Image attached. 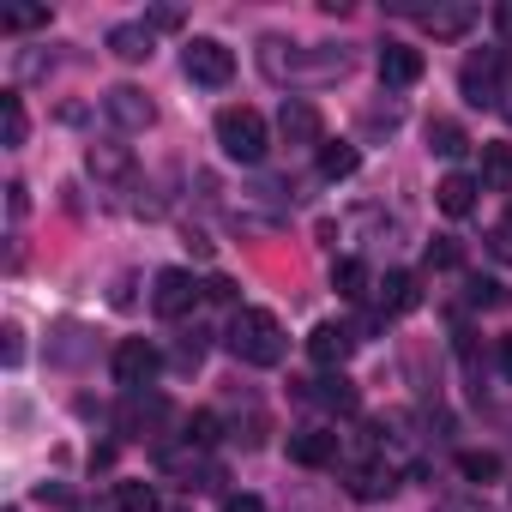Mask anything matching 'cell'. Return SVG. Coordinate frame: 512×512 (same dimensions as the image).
<instances>
[{
	"instance_id": "4fadbf2b",
	"label": "cell",
	"mask_w": 512,
	"mask_h": 512,
	"mask_svg": "<svg viewBox=\"0 0 512 512\" xmlns=\"http://www.w3.org/2000/svg\"><path fill=\"white\" fill-rule=\"evenodd\" d=\"M85 169H91L97 181H121V175H133V151L115 145V139H103V145L85 151Z\"/></svg>"
},
{
	"instance_id": "836d02e7",
	"label": "cell",
	"mask_w": 512,
	"mask_h": 512,
	"mask_svg": "<svg viewBox=\"0 0 512 512\" xmlns=\"http://www.w3.org/2000/svg\"><path fill=\"white\" fill-rule=\"evenodd\" d=\"M205 302H235V278H211L205 284Z\"/></svg>"
},
{
	"instance_id": "8d00e7d4",
	"label": "cell",
	"mask_w": 512,
	"mask_h": 512,
	"mask_svg": "<svg viewBox=\"0 0 512 512\" xmlns=\"http://www.w3.org/2000/svg\"><path fill=\"white\" fill-rule=\"evenodd\" d=\"M7 211H13V217H25V211H31V193H25V187H19V181H13V187H7Z\"/></svg>"
},
{
	"instance_id": "f546056e",
	"label": "cell",
	"mask_w": 512,
	"mask_h": 512,
	"mask_svg": "<svg viewBox=\"0 0 512 512\" xmlns=\"http://www.w3.org/2000/svg\"><path fill=\"white\" fill-rule=\"evenodd\" d=\"M458 260H464V253H458V241H434V247H428V266H434V272H452Z\"/></svg>"
},
{
	"instance_id": "ba28073f",
	"label": "cell",
	"mask_w": 512,
	"mask_h": 512,
	"mask_svg": "<svg viewBox=\"0 0 512 512\" xmlns=\"http://www.w3.org/2000/svg\"><path fill=\"white\" fill-rule=\"evenodd\" d=\"M278 133H284L290 145H320L326 121H320V109H314L308 97H284V109H278Z\"/></svg>"
},
{
	"instance_id": "7a4b0ae2",
	"label": "cell",
	"mask_w": 512,
	"mask_h": 512,
	"mask_svg": "<svg viewBox=\"0 0 512 512\" xmlns=\"http://www.w3.org/2000/svg\"><path fill=\"white\" fill-rule=\"evenodd\" d=\"M217 145L229 163H266L272 151V127L260 109H217Z\"/></svg>"
},
{
	"instance_id": "4316f807",
	"label": "cell",
	"mask_w": 512,
	"mask_h": 512,
	"mask_svg": "<svg viewBox=\"0 0 512 512\" xmlns=\"http://www.w3.org/2000/svg\"><path fill=\"white\" fill-rule=\"evenodd\" d=\"M458 470H464L470 482H494V476H500V458H494V452H458Z\"/></svg>"
},
{
	"instance_id": "f35d334b",
	"label": "cell",
	"mask_w": 512,
	"mask_h": 512,
	"mask_svg": "<svg viewBox=\"0 0 512 512\" xmlns=\"http://www.w3.org/2000/svg\"><path fill=\"white\" fill-rule=\"evenodd\" d=\"M494 25H500V37H512V7H494Z\"/></svg>"
},
{
	"instance_id": "8fae6325",
	"label": "cell",
	"mask_w": 512,
	"mask_h": 512,
	"mask_svg": "<svg viewBox=\"0 0 512 512\" xmlns=\"http://www.w3.org/2000/svg\"><path fill=\"white\" fill-rule=\"evenodd\" d=\"M290 458L308 464V470H320V464L338 458V434H326V428H296V434H290Z\"/></svg>"
},
{
	"instance_id": "74e56055",
	"label": "cell",
	"mask_w": 512,
	"mask_h": 512,
	"mask_svg": "<svg viewBox=\"0 0 512 512\" xmlns=\"http://www.w3.org/2000/svg\"><path fill=\"white\" fill-rule=\"evenodd\" d=\"M500 374H506V380H512V332H506V338H500Z\"/></svg>"
},
{
	"instance_id": "d4e9b609",
	"label": "cell",
	"mask_w": 512,
	"mask_h": 512,
	"mask_svg": "<svg viewBox=\"0 0 512 512\" xmlns=\"http://www.w3.org/2000/svg\"><path fill=\"white\" fill-rule=\"evenodd\" d=\"M482 181L512 187V145H482Z\"/></svg>"
},
{
	"instance_id": "f1b7e54d",
	"label": "cell",
	"mask_w": 512,
	"mask_h": 512,
	"mask_svg": "<svg viewBox=\"0 0 512 512\" xmlns=\"http://www.w3.org/2000/svg\"><path fill=\"white\" fill-rule=\"evenodd\" d=\"M181 440H187V446H211V440H217V410H193Z\"/></svg>"
},
{
	"instance_id": "cb8c5ba5",
	"label": "cell",
	"mask_w": 512,
	"mask_h": 512,
	"mask_svg": "<svg viewBox=\"0 0 512 512\" xmlns=\"http://www.w3.org/2000/svg\"><path fill=\"white\" fill-rule=\"evenodd\" d=\"M115 506L121 512H163V500H157L151 482H115Z\"/></svg>"
},
{
	"instance_id": "ac0fdd59",
	"label": "cell",
	"mask_w": 512,
	"mask_h": 512,
	"mask_svg": "<svg viewBox=\"0 0 512 512\" xmlns=\"http://www.w3.org/2000/svg\"><path fill=\"white\" fill-rule=\"evenodd\" d=\"M169 416V404L157 398V392H127V404H121V428L127 434H139V428H151V422H163Z\"/></svg>"
},
{
	"instance_id": "5bb4252c",
	"label": "cell",
	"mask_w": 512,
	"mask_h": 512,
	"mask_svg": "<svg viewBox=\"0 0 512 512\" xmlns=\"http://www.w3.org/2000/svg\"><path fill=\"white\" fill-rule=\"evenodd\" d=\"M109 55L127 61V67L151 61V25H115V31H109Z\"/></svg>"
},
{
	"instance_id": "30bf717a",
	"label": "cell",
	"mask_w": 512,
	"mask_h": 512,
	"mask_svg": "<svg viewBox=\"0 0 512 512\" xmlns=\"http://www.w3.org/2000/svg\"><path fill=\"white\" fill-rule=\"evenodd\" d=\"M416 79H422V49H410V43H386V49H380V85L410 91Z\"/></svg>"
},
{
	"instance_id": "9c48e42d",
	"label": "cell",
	"mask_w": 512,
	"mask_h": 512,
	"mask_svg": "<svg viewBox=\"0 0 512 512\" xmlns=\"http://www.w3.org/2000/svg\"><path fill=\"white\" fill-rule=\"evenodd\" d=\"M350 350H356V332H350V326H338V320H326V326H314V332H308V356H314L320 368H332V374L344 368V356H350Z\"/></svg>"
},
{
	"instance_id": "1f68e13d",
	"label": "cell",
	"mask_w": 512,
	"mask_h": 512,
	"mask_svg": "<svg viewBox=\"0 0 512 512\" xmlns=\"http://www.w3.org/2000/svg\"><path fill=\"white\" fill-rule=\"evenodd\" d=\"M145 25H151V31H181V7H157Z\"/></svg>"
},
{
	"instance_id": "7c38bea8",
	"label": "cell",
	"mask_w": 512,
	"mask_h": 512,
	"mask_svg": "<svg viewBox=\"0 0 512 512\" xmlns=\"http://www.w3.org/2000/svg\"><path fill=\"white\" fill-rule=\"evenodd\" d=\"M416 25H422L428 37H464V31L476 25V7H422Z\"/></svg>"
},
{
	"instance_id": "83f0119b",
	"label": "cell",
	"mask_w": 512,
	"mask_h": 512,
	"mask_svg": "<svg viewBox=\"0 0 512 512\" xmlns=\"http://www.w3.org/2000/svg\"><path fill=\"white\" fill-rule=\"evenodd\" d=\"M464 302H470V308H500L506 290H500L494 278H470V284H464Z\"/></svg>"
},
{
	"instance_id": "5b68a950",
	"label": "cell",
	"mask_w": 512,
	"mask_h": 512,
	"mask_svg": "<svg viewBox=\"0 0 512 512\" xmlns=\"http://www.w3.org/2000/svg\"><path fill=\"white\" fill-rule=\"evenodd\" d=\"M157 374H163L157 344H145V338H121V344H115V380H121L127 392H145Z\"/></svg>"
},
{
	"instance_id": "9a60e30c",
	"label": "cell",
	"mask_w": 512,
	"mask_h": 512,
	"mask_svg": "<svg viewBox=\"0 0 512 512\" xmlns=\"http://www.w3.org/2000/svg\"><path fill=\"white\" fill-rule=\"evenodd\" d=\"M434 199H440L446 217H470V211H476V175H446V181L434 187Z\"/></svg>"
},
{
	"instance_id": "603a6c76",
	"label": "cell",
	"mask_w": 512,
	"mask_h": 512,
	"mask_svg": "<svg viewBox=\"0 0 512 512\" xmlns=\"http://www.w3.org/2000/svg\"><path fill=\"white\" fill-rule=\"evenodd\" d=\"M332 290H338L344 302H362V296H368V266H362V260H338V266H332Z\"/></svg>"
},
{
	"instance_id": "e0dca14e",
	"label": "cell",
	"mask_w": 512,
	"mask_h": 512,
	"mask_svg": "<svg viewBox=\"0 0 512 512\" xmlns=\"http://www.w3.org/2000/svg\"><path fill=\"white\" fill-rule=\"evenodd\" d=\"M308 398H314V404H326V410H338V416H356V404H362V398H356V386H350L344 374L314 380V386H308Z\"/></svg>"
},
{
	"instance_id": "277c9868",
	"label": "cell",
	"mask_w": 512,
	"mask_h": 512,
	"mask_svg": "<svg viewBox=\"0 0 512 512\" xmlns=\"http://www.w3.org/2000/svg\"><path fill=\"white\" fill-rule=\"evenodd\" d=\"M181 73H187L193 85H205V91H223V85L235 79V55H229L217 37H193L187 55H181Z\"/></svg>"
},
{
	"instance_id": "ffe728a7",
	"label": "cell",
	"mask_w": 512,
	"mask_h": 512,
	"mask_svg": "<svg viewBox=\"0 0 512 512\" xmlns=\"http://www.w3.org/2000/svg\"><path fill=\"white\" fill-rule=\"evenodd\" d=\"M25 133H31V115H25V103L7 91V97H0V145L19 151V145H25Z\"/></svg>"
},
{
	"instance_id": "52a82bcc",
	"label": "cell",
	"mask_w": 512,
	"mask_h": 512,
	"mask_svg": "<svg viewBox=\"0 0 512 512\" xmlns=\"http://www.w3.org/2000/svg\"><path fill=\"white\" fill-rule=\"evenodd\" d=\"M205 296V284H193V272H181V266H169V272H157V290H151V308L163 314V320H181L193 302Z\"/></svg>"
},
{
	"instance_id": "3957f363",
	"label": "cell",
	"mask_w": 512,
	"mask_h": 512,
	"mask_svg": "<svg viewBox=\"0 0 512 512\" xmlns=\"http://www.w3.org/2000/svg\"><path fill=\"white\" fill-rule=\"evenodd\" d=\"M506 79H512V55H506V49H482V55H470V61L458 67V91H464V103H476V109H500Z\"/></svg>"
},
{
	"instance_id": "e575fe53",
	"label": "cell",
	"mask_w": 512,
	"mask_h": 512,
	"mask_svg": "<svg viewBox=\"0 0 512 512\" xmlns=\"http://www.w3.org/2000/svg\"><path fill=\"white\" fill-rule=\"evenodd\" d=\"M19 362H25V332L7 326V368H19Z\"/></svg>"
},
{
	"instance_id": "2e32d148",
	"label": "cell",
	"mask_w": 512,
	"mask_h": 512,
	"mask_svg": "<svg viewBox=\"0 0 512 512\" xmlns=\"http://www.w3.org/2000/svg\"><path fill=\"white\" fill-rule=\"evenodd\" d=\"M410 308H416V278H410V272H386V278H380V320L410 314Z\"/></svg>"
},
{
	"instance_id": "d6a6232c",
	"label": "cell",
	"mask_w": 512,
	"mask_h": 512,
	"mask_svg": "<svg viewBox=\"0 0 512 512\" xmlns=\"http://www.w3.org/2000/svg\"><path fill=\"white\" fill-rule=\"evenodd\" d=\"M223 512H266V500H260V494H229Z\"/></svg>"
},
{
	"instance_id": "d6986e66",
	"label": "cell",
	"mask_w": 512,
	"mask_h": 512,
	"mask_svg": "<svg viewBox=\"0 0 512 512\" xmlns=\"http://www.w3.org/2000/svg\"><path fill=\"white\" fill-rule=\"evenodd\" d=\"M344 482H350V494H356V500H386V494L398 488L386 464H350V476H344Z\"/></svg>"
},
{
	"instance_id": "6da1fadb",
	"label": "cell",
	"mask_w": 512,
	"mask_h": 512,
	"mask_svg": "<svg viewBox=\"0 0 512 512\" xmlns=\"http://www.w3.org/2000/svg\"><path fill=\"white\" fill-rule=\"evenodd\" d=\"M223 350L235 362H247V368H278L284 362V326H278V314H266V308H235V320L223 332Z\"/></svg>"
},
{
	"instance_id": "44dd1931",
	"label": "cell",
	"mask_w": 512,
	"mask_h": 512,
	"mask_svg": "<svg viewBox=\"0 0 512 512\" xmlns=\"http://www.w3.org/2000/svg\"><path fill=\"white\" fill-rule=\"evenodd\" d=\"M356 169H362V151L356 145H344V139L338 145H320V175L326 181H350Z\"/></svg>"
},
{
	"instance_id": "d590c367",
	"label": "cell",
	"mask_w": 512,
	"mask_h": 512,
	"mask_svg": "<svg viewBox=\"0 0 512 512\" xmlns=\"http://www.w3.org/2000/svg\"><path fill=\"white\" fill-rule=\"evenodd\" d=\"M488 247H494V253H500V260H512V223H500V229H494V235H488Z\"/></svg>"
},
{
	"instance_id": "484cf974",
	"label": "cell",
	"mask_w": 512,
	"mask_h": 512,
	"mask_svg": "<svg viewBox=\"0 0 512 512\" xmlns=\"http://www.w3.org/2000/svg\"><path fill=\"white\" fill-rule=\"evenodd\" d=\"M49 25V7H7L0 13V31H43Z\"/></svg>"
},
{
	"instance_id": "7402d4cb",
	"label": "cell",
	"mask_w": 512,
	"mask_h": 512,
	"mask_svg": "<svg viewBox=\"0 0 512 512\" xmlns=\"http://www.w3.org/2000/svg\"><path fill=\"white\" fill-rule=\"evenodd\" d=\"M428 151H434V157H464V151H470V139H464V127H458V121H446V115H440V121H428Z\"/></svg>"
},
{
	"instance_id": "8992f818",
	"label": "cell",
	"mask_w": 512,
	"mask_h": 512,
	"mask_svg": "<svg viewBox=\"0 0 512 512\" xmlns=\"http://www.w3.org/2000/svg\"><path fill=\"white\" fill-rule=\"evenodd\" d=\"M103 109H109V121H115L121 133H145V127L157 121V103H151L139 85H115V91H103Z\"/></svg>"
},
{
	"instance_id": "4dcf8cb0",
	"label": "cell",
	"mask_w": 512,
	"mask_h": 512,
	"mask_svg": "<svg viewBox=\"0 0 512 512\" xmlns=\"http://www.w3.org/2000/svg\"><path fill=\"white\" fill-rule=\"evenodd\" d=\"M205 362V332H187V344L175 350V368H199Z\"/></svg>"
}]
</instances>
